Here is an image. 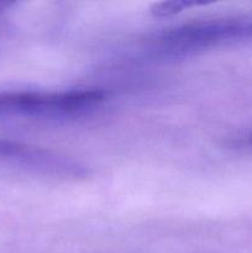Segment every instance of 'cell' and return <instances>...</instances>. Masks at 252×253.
I'll return each instance as SVG.
<instances>
[{
    "label": "cell",
    "mask_w": 252,
    "mask_h": 253,
    "mask_svg": "<svg viewBox=\"0 0 252 253\" xmlns=\"http://www.w3.org/2000/svg\"><path fill=\"white\" fill-rule=\"evenodd\" d=\"M100 89L47 91L0 86V119H74L89 115L106 100Z\"/></svg>",
    "instance_id": "obj_1"
},
{
    "label": "cell",
    "mask_w": 252,
    "mask_h": 253,
    "mask_svg": "<svg viewBox=\"0 0 252 253\" xmlns=\"http://www.w3.org/2000/svg\"><path fill=\"white\" fill-rule=\"evenodd\" d=\"M252 41V17H222L189 22L162 32L152 44L161 58H185L207 49Z\"/></svg>",
    "instance_id": "obj_2"
},
{
    "label": "cell",
    "mask_w": 252,
    "mask_h": 253,
    "mask_svg": "<svg viewBox=\"0 0 252 253\" xmlns=\"http://www.w3.org/2000/svg\"><path fill=\"white\" fill-rule=\"evenodd\" d=\"M0 162L14 163L35 169L56 170L63 169V161L46 151L30 147L24 143L0 138Z\"/></svg>",
    "instance_id": "obj_3"
},
{
    "label": "cell",
    "mask_w": 252,
    "mask_h": 253,
    "mask_svg": "<svg viewBox=\"0 0 252 253\" xmlns=\"http://www.w3.org/2000/svg\"><path fill=\"white\" fill-rule=\"evenodd\" d=\"M208 4L207 1H195V0H169V1H158L153 2L150 7V12L152 16L158 19L174 16L179 14L183 10L189 7L198 6V5Z\"/></svg>",
    "instance_id": "obj_4"
},
{
    "label": "cell",
    "mask_w": 252,
    "mask_h": 253,
    "mask_svg": "<svg viewBox=\"0 0 252 253\" xmlns=\"http://www.w3.org/2000/svg\"><path fill=\"white\" fill-rule=\"evenodd\" d=\"M11 5H12V2L0 1V14H1V12H4L6 9H9V7L11 6Z\"/></svg>",
    "instance_id": "obj_5"
},
{
    "label": "cell",
    "mask_w": 252,
    "mask_h": 253,
    "mask_svg": "<svg viewBox=\"0 0 252 253\" xmlns=\"http://www.w3.org/2000/svg\"><path fill=\"white\" fill-rule=\"evenodd\" d=\"M251 147H252V140H251Z\"/></svg>",
    "instance_id": "obj_6"
}]
</instances>
